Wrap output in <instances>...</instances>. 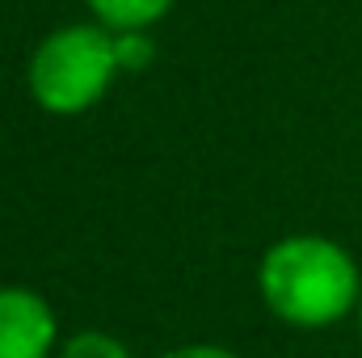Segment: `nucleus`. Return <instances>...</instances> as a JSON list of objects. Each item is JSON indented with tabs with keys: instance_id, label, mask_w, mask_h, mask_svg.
Returning a JSON list of instances; mask_svg holds the SVG:
<instances>
[{
	"instance_id": "obj_4",
	"label": "nucleus",
	"mask_w": 362,
	"mask_h": 358,
	"mask_svg": "<svg viewBox=\"0 0 362 358\" xmlns=\"http://www.w3.org/2000/svg\"><path fill=\"white\" fill-rule=\"evenodd\" d=\"M93 17L110 30H148L160 17H169V8L177 0H85Z\"/></svg>"
},
{
	"instance_id": "obj_7",
	"label": "nucleus",
	"mask_w": 362,
	"mask_h": 358,
	"mask_svg": "<svg viewBox=\"0 0 362 358\" xmlns=\"http://www.w3.org/2000/svg\"><path fill=\"white\" fill-rule=\"evenodd\" d=\"M160 358H240L236 350H228V346H211V342H194V346H177V350H169V354Z\"/></svg>"
},
{
	"instance_id": "obj_8",
	"label": "nucleus",
	"mask_w": 362,
	"mask_h": 358,
	"mask_svg": "<svg viewBox=\"0 0 362 358\" xmlns=\"http://www.w3.org/2000/svg\"><path fill=\"white\" fill-rule=\"evenodd\" d=\"M358 333H362V299H358Z\"/></svg>"
},
{
	"instance_id": "obj_1",
	"label": "nucleus",
	"mask_w": 362,
	"mask_h": 358,
	"mask_svg": "<svg viewBox=\"0 0 362 358\" xmlns=\"http://www.w3.org/2000/svg\"><path fill=\"white\" fill-rule=\"evenodd\" d=\"M257 291L274 316L295 329H325L362 299L358 262L329 236H282L257 266Z\"/></svg>"
},
{
	"instance_id": "obj_6",
	"label": "nucleus",
	"mask_w": 362,
	"mask_h": 358,
	"mask_svg": "<svg viewBox=\"0 0 362 358\" xmlns=\"http://www.w3.org/2000/svg\"><path fill=\"white\" fill-rule=\"evenodd\" d=\"M114 47H118V68L122 72H144L156 59V47L144 30H114Z\"/></svg>"
},
{
	"instance_id": "obj_3",
	"label": "nucleus",
	"mask_w": 362,
	"mask_h": 358,
	"mask_svg": "<svg viewBox=\"0 0 362 358\" xmlns=\"http://www.w3.org/2000/svg\"><path fill=\"white\" fill-rule=\"evenodd\" d=\"M59 321L30 287H0V358H51Z\"/></svg>"
},
{
	"instance_id": "obj_5",
	"label": "nucleus",
	"mask_w": 362,
	"mask_h": 358,
	"mask_svg": "<svg viewBox=\"0 0 362 358\" xmlns=\"http://www.w3.org/2000/svg\"><path fill=\"white\" fill-rule=\"evenodd\" d=\"M59 358H131V350L101 329H85L59 346Z\"/></svg>"
},
{
	"instance_id": "obj_2",
	"label": "nucleus",
	"mask_w": 362,
	"mask_h": 358,
	"mask_svg": "<svg viewBox=\"0 0 362 358\" xmlns=\"http://www.w3.org/2000/svg\"><path fill=\"white\" fill-rule=\"evenodd\" d=\"M118 72L122 68H118L114 30L101 21H85V25L76 21V25H59L34 47L25 81L38 110L55 118H76L105 97Z\"/></svg>"
}]
</instances>
